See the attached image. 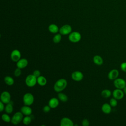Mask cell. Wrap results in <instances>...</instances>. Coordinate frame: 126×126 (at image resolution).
Listing matches in <instances>:
<instances>
[{"label":"cell","instance_id":"6da1fadb","mask_svg":"<svg viewBox=\"0 0 126 126\" xmlns=\"http://www.w3.org/2000/svg\"><path fill=\"white\" fill-rule=\"evenodd\" d=\"M67 85V82L64 78H61L57 80L54 85V89L57 92H61L65 89Z\"/></svg>","mask_w":126,"mask_h":126},{"label":"cell","instance_id":"7a4b0ae2","mask_svg":"<svg viewBox=\"0 0 126 126\" xmlns=\"http://www.w3.org/2000/svg\"><path fill=\"white\" fill-rule=\"evenodd\" d=\"M25 83L29 87H32L37 83V77L33 74L28 75L25 79Z\"/></svg>","mask_w":126,"mask_h":126},{"label":"cell","instance_id":"3957f363","mask_svg":"<svg viewBox=\"0 0 126 126\" xmlns=\"http://www.w3.org/2000/svg\"><path fill=\"white\" fill-rule=\"evenodd\" d=\"M23 100L25 105L30 106L34 102V96L32 94L27 93L24 95Z\"/></svg>","mask_w":126,"mask_h":126},{"label":"cell","instance_id":"277c9868","mask_svg":"<svg viewBox=\"0 0 126 126\" xmlns=\"http://www.w3.org/2000/svg\"><path fill=\"white\" fill-rule=\"evenodd\" d=\"M23 119V114L21 112L15 113L11 118V122L13 125H16L19 124Z\"/></svg>","mask_w":126,"mask_h":126},{"label":"cell","instance_id":"5b68a950","mask_svg":"<svg viewBox=\"0 0 126 126\" xmlns=\"http://www.w3.org/2000/svg\"><path fill=\"white\" fill-rule=\"evenodd\" d=\"M81 39V34L77 32H71L68 36V39L70 41L73 43L79 42Z\"/></svg>","mask_w":126,"mask_h":126},{"label":"cell","instance_id":"8992f818","mask_svg":"<svg viewBox=\"0 0 126 126\" xmlns=\"http://www.w3.org/2000/svg\"><path fill=\"white\" fill-rule=\"evenodd\" d=\"M114 85L116 88L123 90L126 86V82L123 78H117L114 80Z\"/></svg>","mask_w":126,"mask_h":126},{"label":"cell","instance_id":"52a82bcc","mask_svg":"<svg viewBox=\"0 0 126 126\" xmlns=\"http://www.w3.org/2000/svg\"><path fill=\"white\" fill-rule=\"evenodd\" d=\"M72 31V28L71 26L69 25H64L62 26L59 29L60 33L61 35H65L67 34H69Z\"/></svg>","mask_w":126,"mask_h":126},{"label":"cell","instance_id":"ba28073f","mask_svg":"<svg viewBox=\"0 0 126 126\" xmlns=\"http://www.w3.org/2000/svg\"><path fill=\"white\" fill-rule=\"evenodd\" d=\"M0 100L4 104L8 103L11 101V95L7 91H3L0 95Z\"/></svg>","mask_w":126,"mask_h":126},{"label":"cell","instance_id":"9c48e42d","mask_svg":"<svg viewBox=\"0 0 126 126\" xmlns=\"http://www.w3.org/2000/svg\"><path fill=\"white\" fill-rule=\"evenodd\" d=\"M21 57V54L19 50L17 49L13 50L10 54L11 60L15 62H18Z\"/></svg>","mask_w":126,"mask_h":126},{"label":"cell","instance_id":"30bf717a","mask_svg":"<svg viewBox=\"0 0 126 126\" xmlns=\"http://www.w3.org/2000/svg\"><path fill=\"white\" fill-rule=\"evenodd\" d=\"M124 93L122 89H115L112 92V95L114 98L117 100L122 99L124 96Z\"/></svg>","mask_w":126,"mask_h":126},{"label":"cell","instance_id":"8fae6325","mask_svg":"<svg viewBox=\"0 0 126 126\" xmlns=\"http://www.w3.org/2000/svg\"><path fill=\"white\" fill-rule=\"evenodd\" d=\"M84 77L83 73L80 71H75L71 74V78L75 81H80Z\"/></svg>","mask_w":126,"mask_h":126},{"label":"cell","instance_id":"7c38bea8","mask_svg":"<svg viewBox=\"0 0 126 126\" xmlns=\"http://www.w3.org/2000/svg\"><path fill=\"white\" fill-rule=\"evenodd\" d=\"M60 126H73L74 124L72 121L70 119L67 117H63L61 120Z\"/></svg>","mask_w":126,"mask_h":126},{"label":"cell","instance_id":"4fadbf2b","mask_svg":"<svg viewBox=\"0 0 126 126\" xmlns=\"http://www.w3.org/2000/svg\"><path fill=\"white\" fill-rule=\"evenodd\" d=\"M119 74V71L116 69H113L109 72L108 74V78L109 80H114L118 78Z\"/></svg>","mask_w":126,"mask_h":126},{"label":"cell","instance_id":"5bb4252c","mask_svg":"<svg viewBox=\"0 0 126 126\" xmlns=\"http://www.w3.org/2000/svg\"><path fill=\"white\" fill-rule=\"evenodd\" d=\"M28 64V61L25 58L20 59L18 62H17L16 65L18 68L23 69L25 68Z\"/></svg>","mask_w":126,"mask_h":126},{"label":"cell","instance_id":"9a60e30c","mask_svg":"<svg viewBox=\"0 0 126 126\" xmlns=\"http://www.w3.org/2000/svg\"><path fill=\"white\" fill-rule=\"evenodd\" d=\"M21 112L23 115L26 116H30L32 114V109L28 105H25L21 108Z\"/></svg>","mask_w":126,"mask_h":126},{"label":"cell","instance_id":"2e32d148","mask_svg":"<svg viewBox=\"0 0 126 126\" xmlns=\"http://www.w3.org/2000/svg\"><path fill=\"white\" fill-rule=\"evenodd\" d=\"M101 110L105 114H109L112 111V106L107 103H104L101 106Z\"/></svg>","mask_w":126,"mask_h":126},{"label":"cell","instance_id":"e0dca14e","mask_svg":"<svg viewBox=\"0 0 126 126\" xmlns=\"http://www.w3.org/2000/svg\"><path fill=\"white\" fill-rule=\"evenodd\" d=\"M59 104V99L53 97L51 98L48 102V105L51 107V108H56Z\"/></svg>","mask_w":126,"mask_h":126},{"label":"cell","instance_id":"ac0fdd59","mask_svg":"<svg viewBox=\"0 0 126 126\" xmlns=\"http://www.w3.org/2000/svg\"><path fill=\"white\" fill-rule=\"evenodd\" d=\"M93 60L94 63L97 65H101L103 63V60L102 58L99 55L94 56Z\"/></svg>","mask_w":126,"mask_h":126},{"label":"cell","instance_id":"d6986e66","mask_svg":"<svg viewBox=\"0 0 126 126\" xmlns=\"http://www.w3.org/2000/svg\"><path fill=\"white\" fill-rule=\"evenodd\" d=\"M37 83L41 86H45L47 83V80L45 77L40 75L37 78Z\"/></svg>","mask_w":126,"mask_h":126},{"label":"cell","instance_id":"ffe728a7","mask_svg":"<svg viewBox=\"0 0 126 126\" xmlns=\"http://www.w3.org/2000/svg\"><path fill=\"white\" fill-rule=\"evenodd\" d=\"M112 94L111 91L109 89H104L101 92V95L105 98H109Z\"/></svg>","mask_w":126,"mask_h":126},{"label":"cell","instance_id":"44dd1931","mask_svg":"<svg viewBox=\"0 0 126 126\" xmlns=\"http://www.w3.org/2000/svg\"><path fill=\"white\" fill-rule=\"evenodd\" d=\"M5 111L7 114H10L13 112V103L11 101L8 103L6 104V105L5 106Z\"/></svg>","mask_w":126,"mask_h":126},{"label":"cell","instance_id":"7402d4cb","mask_svg":"<svg viewBox=\"0 0 126 126\" xmlns=\"http://www.w3.org/2000/svg\"><path fill=\"white\" fill-rule=\"evenodd\" d=\"M48 29H49V31H50V32H51V33H56L59 31V29L58 27L56 25L54 24L50 25L48 27Z\"/></svg>","mask_w":126,"mask_h":126},{"label":"cell","instance_id":"603a6c76","mask_svg":"<svg viewBox=\"0 0 126 126\" xmlns=\"http://www.w3.org/2000/svg\"><path fill=\"white\" fill-rule=\"evenodd\" d=\"M4 81L5 83L8 86H11L14 83V81L13 78L9 76H5L4 78Z\"/></svg>","mask_w":126,"mask_h":126},{"label":"cell","instance_id":"cb8c5ba5","mask_svg":"<svg viewBox=\"0 0 126 126\" xmlns=\"http://www.w3.org/2000/svg\"><path fill=\"white\" fill-rule=\"evenodd\" d=\"M58 98L59 100L63 102L67 101L68 100L67 96L65 94L61 92H59L58 94Z\"/></svg>","mask_w":126,"mask_h":126},{"label":"cell","instance_id":"d4e9b609","mask_svg":"<svg viewBox=\"0 0 126 126\" xmlns=\"http://www.w3.org/2000/svg\"><path fill=\"white\" fill-rule=\"evenodd\" d=\"M32 121V117L30 116H26L23 119V123L26 125H29Z\"/></svg>","mask_w":126,"mask_h":126},{"label":"cell","instance_id":"484cf974","mask_svg":"<svg viewBox=\"0 0 126 126\" xmlns=\"http://www.w3.org/2000/svg\"><path fill=\"white\" fill-rule=\"evenodd\" d=\"M61 39H62L61 34L60 33L57 34L53 37V41L55 43H58L61 41Z\"/></svg>","mask_w":126,"mask_h":126},{"label":"cell","instance_id":"4316f807","mask_svg":"<svg viewBox=\"0 0 126 126\" xmlns=\"http://www.w3.org/2000/svg\"><path fill=\"white\" fill-rule=\"evenodd\" d=\"M1 119L2 120L6 122V123H9L11 121V118H10V116L6 114H4L1 116Z\"/></svg>","mask_w":126,"mask_h":126},{"label":"cell","instance_id":"83f0119b","mask_svg":"<svg viewBox=\"0 0 126 126\" xmlns=\"http://www.w3.org/2000/svg\"><path fill=\"white\" fill-rule=\"evenodd\" d=\"M110 105L113 107H116L117 104H118V101H117V99L115 98H112L110 100Z\"/></svg>","mask_w":126,"mask_h":126},{"label":"cell","instance_id":"f1b7e54d","mask_svg":"<svg viewBox=\"0 0 126 126\" xmlns=\"http://www.w3.org/2000/svg\"><path fill=\"white\" fill-rule=\"evenodd\" d=\"M21 69L19 68H16L15 70H14V75L16 77H18V76H20L21 75V73H22V71H21Z\"/></svg>","mask_w":126,"mask_h":126},{"label":"cell","instance_id":"f546056e","mask_svg":"<svg viewBox=\"0 0 126 126\" xmlns=\"http://www.w3.org/2000/svg\"><path fill=\"white\" fill-rule=\"evenodd\" d=\"M120 68L123 71L126 72V62H123L121 63V64H120Z\"/></svg>","mask_w":126,"mask_h":126},{"label":"cell","instance_id":"4dcf8cb0","mask_svg":"<svg viewBox=\"0 0 126 126\" xmlns=\"http://www.w3.org/2000/svg\"><path fill=\"white\" fill-rule=\"evenodd\" d=\"M90 125V122L87 119H84L82 121V125L83 126H89Z\"/></svg>","mask_w":126,"mask_h":126},{"label":"cell","instance_id":"1f68e13d","mask_svg":"<svg viewBox=\"0 0 126 126\" xmlns=\"http://www.w3.org/2000/svg\"><path fill=\"white\" fill-rule=\"evenodd\" d=\"M51 107L48 105H45L43 108V111L45 113H48L51 110Z\"/></svg>","mask_w":126,"mask_h":126},{"label":"cell","instance_id":"d6a6232c","mask_svg":"<svg viewBox=\"0 0 126 126\" xmlns=\"http://www.w3.org/2000/svg\"><path fill=\"white\" fill-rule=\"evenodd\" d=\"M40 71L39 70H35L33 72V74L37 78L38 77H39V76H40Z\"/></svg>","mask_w":126,"mask_h":126},{"label":"cell","instance_id":"836d02e7","mask_svg":"<svg viewBox=\"0 0 126 126\" xmlns=\"http://www.w3.org/2000/svg\"><path fill=\"white\" fill-rule=\"evenodd\" d=\"M4 103H3L2 101H0V112H2L4 109H5V107L4 105Z\"/></svg>","mask_w":126,"mask_h":126},{"label":"cell","instance_id":"e575fe53","mask_svg":"<svg viewBox=\"0 0 126 126\" xmlns=\"http://www.w3.org/2000/svg\"><path fill=\"white\" fill-rule=\"evenodd\" d=\"M123 92H124V94H126V86L123 89Z\"/></svg>","mask_w":126,"mask_h":126},{"label":"cell","instance_id":"d590c367","mask_svg":"<svg viewBox=\"0 0 126 126\" xmlns=\"http://www.w3.org/2000/svg\"></svg>","mask_w":126,"mask_h":126}]
</instances>
